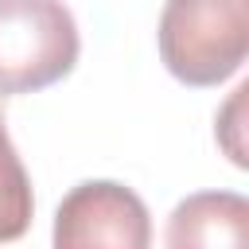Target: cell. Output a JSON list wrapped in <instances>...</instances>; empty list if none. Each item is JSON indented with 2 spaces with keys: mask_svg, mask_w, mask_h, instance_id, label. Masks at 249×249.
I'll return each mask as SVG.
<instances>
[{
  "mask_svg": "<svg viewBox=\"0 0 249 249\" xmlns=\"http://www.w3.org/2000/svg\"><path fill=\"white\" fill-rule=\"evenodd\" d=\"M156 43L175 82L222 86L249 54V0H163Z\"/></svg>",
  "mask_w": 249,
  "mask_h": 249,
  "instance_id": "obj_1",
  "label": "cell"
},
{
  "mask_svg": "<svg viewBox=\"0 0 249 249\" xmlns=\"http://www.w3.org/2000/svg\"><path fill=\"white\" fill-rule=\"evenodd\" d=\"M163 241L171 249L187 245H245L249 241V202L237 191H198L183 198L171 218Z\"/></svg>",
  "mask_w": 249,
  "mask_h": 249,
  "instance_id": "obj_4",
  "label": "cell"
},
{
  "mask_svg": "<svg viewBox=\"0 0 249 249\" xmlns=\"http://www.w3.org/2000/svg\"><path fill=\"white\" fill-rule=\"evenodd\" d=\"M78 23L62 0H0V93H39L78 66Z\"/></svg>",
  "mask_w": 249,
  "mask_h": 249,
  "instance_id": "obj_2",
  "label": "cell"
},
{
  "mask_svg": "<svg viewBox=\"0 0 249 249\" xmlns=\"http://www.w3.org/2000/svg\"><path fill=\"white\" fill-rule=\"evenodd\" d=\"M35 214V195H31V179L27 167L8 136V124L0 117V241H16L27 233Z\"/></svg>",
  "mask_w": 249,
  "mask_h": 249,
  "instance_id": "obj_5",
  "label": "cell"
},
{
  "mask_svg": "<svg viewBox=\"0 0 249 249\" xmlns=\"http://www.w3.org/2000/svg\"><path fill=\"white\" fill-rule=\"evenodd\" d=\"M51 237L58 249H144L152 241V218L144 198L124 183L86 179L58 202Z\"/></svg>",
  "mask_w": 249,
  "mask_h": 249,
  "instance_id": "obj_3",
  "label": "cell"
},
{
  "mask_svg": "<svg viewBox=\"0 0 249 249\" xmlns=\"http://www.w3.org/2000/svg\"><path fill=\"white\" fill-rule=\"evenodd\" d=\"M245 97H249V82H241L233 93H230V101L218 109V128H214V136H218V144H222V152L230 156V163L233 167H249V156H245Z\"/></svg>",
  "mask_w": 249,
  "mask_h": 249,
  "instance_id": "obj_6",
  "label": "cell"
}]
</instances>
